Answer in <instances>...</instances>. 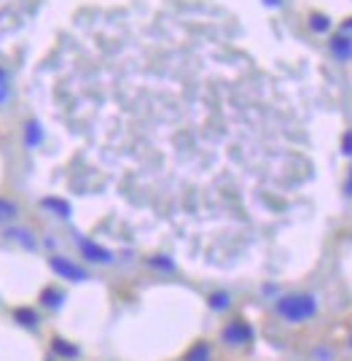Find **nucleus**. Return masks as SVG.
Segmentation results:
<instances>
[{"mask_svg":"<svg viewBox=\"0 0 352 361\" xmlns=\"http://www.w3.org/2000/svg\"><path fill=\"white\" fill-rule=\"evenodd\" d=\"M186 361H213V351L210 342H193L186 353Z\"/></svg>","mask_w":352,"mask_h":361,"instance_id":"obj_14","label":"nucleus"},{"mask_svg":"<svg viewBox=\"0 0 352 361\" xmlns=\"http://www.w3.org/2000/svg\"><path fill=\"white\" fill-rule=\"evenodd\" d=\"M339 30H342V33H347V35H352V17H347V19L339 25Z\"/></svg>","mask_w":352,"mask_h":361,"instance_id":"obj_20","label":"nucleus"},{"mask_svg":"<svg viewBox=\"0 0 352 361\" xmlns=\"http://www.w3.org/2000/svg\"><path fill=\"white\" fill-rule=\"evenodd\" d=\"M274 313L285 321V324H307L312 318H318L320 313V296L312 292H290L280 294L274 299Z\"/></svg>","mask_w":352,"mask_h":361,"instance_id":"obj_1","label":"nucleus"},{"mask_svg":"<svg viewBox=\"0 0 352 361\" xmlns=\"http://www.w3.org/2000/svg\"><path fill=\"white\" fill-rule=\"evenodd\" d=\"M40 205H43L46 210H51L54 216H60L62 221H67V219L73 216V205H70L67 199H62V197H43V199H40Z\"/></svg>","mask_w":352,"mask_h":361,"instance_id":"obj_7","label":"nucleus"},{"mask_svg":"<svg viewBox=\"0 0 352 361\" xmlns=\"http://www.w3.org/2000/svg\"><path fill=\"white\" fill-rule=\"evenodd\" d=\"M14 321L22 329H38L40 327V316L32 307H16L14 310Z\"/></svg>","mask_w":352,"mask_h":361,"instance_id":"obj_11","label":"nucleus"},{"mask_svg":"<svg viewBox=\"0 0 352 361\" xmlns=\"http://www.w3.org/2000/svg\"><path fill=\"white\" fill-rule=\"evenodd\" d=\"M207 307L213 310V313H224V310H228L231 307V294L228 292H213V294L207 296Z\"/></svg>","mask_w":352,"mask_h":361,"instance_id":"obj_13","label":"nucleus"},{"mask_svg":"<svg viewBox=\"0 0 352 361\" xmlns=\"http://www.w3.org/2000/svg\"><path fill=\"white\" fill-rule=\"evenodd\" d=\"M49 267H51L54 275H60L62 281H70V283H84V281H89V270H84L81 264H75L73 259H67V256H60V254L49 259Z\"/></svg>","mask_w":352,"mask_h":361,"instance_id":"obj_2","label":"nucleus"},{"mask_svg":"<svg viewBox=\"0 0 352 361\" xmlns=\"http://www.w3.org/2000/svg\"><path fill=\"white\" fill-rule=\"evenodd\" d=\"M51 351H54V356H60V359H78V356H81V348L73 345V342H67V340H62V337H54V340H51Z\"/></svg>","mask_w":352,"mask_h":361,"instance_id":"obj_10","label":"nucleus"},{"mask_svg":"<svg viewBox=\"0 0 352 361\" xmlns=\"http://www.w3.org/2000/svg\"><path fill=\"white\" fill-rule=\"evenodd\" d=\"M145 264L148 267H154V270H159V272H175V262L169 259V256H148L145 259Z\"/></svg>","mask_w":352,"mask_h":361,"instance_id":"obj_16","label":"nucleus"},{"mask_svg":"<svg viewBox=\"0 0 352 361\" xmlns=\"http://www.w3.org/2000/svg\"><path fill=\"white\" fill-rule=\"evenodd\" d=\"M339 151H342L344 157H352V130L342 132V138H339Z\"/></svg>","mask_w":352,"mask_h":361,"instance_id":"obj_18","label":"nucleus"},{"mask_svg":"<svg viewBox=\"0 0 352 361\" xmlns=\"http://www.w3.org/2000/svg\"><path fill=\"white\" fill-rule=\"evenodd\" d=\"M5 237L14 240V243H19V245L27 248V251H35V248H38L35 234H32L30 230H25V227H8V230H5Z\"/></svg>","mask_w":352,"mask_h":361,"instance_id":"obj_8","label":"nucleus"},{"mask_svg":"<svg viewBox=\"0 0 352 361\" xmlns=\"http://www.w3.org/2000/svg\"><path fill=\"white\" fill-rule=\"evenodd\" d=\"M43 140H46V132H43V124L38 122V119H30L27 124H25V146L27 149H38V146H43Z\"/></svg>","mask_w":352,"mask_h":361,"instance_id":"obj_6","label":"nucleus"},{"mask_svg":"<svg viewBox=\"0 0 352 361\" xmlns=\"http://www.w3.org/2000/svg\"><path fill=\"white\" fill-rule=\"evenodd\" d=\"M328 52L336 63H350L352 60V35L347 33H333L328 38Z\"/></svg>","mask_w":352,"mask_h":361,"instance_id":"obj_5","label":"nucleus"},{"mask_svg":"<svg viewBox=\"0 0 352 361\" xmlns=\"http://www.w3.org/2000/svg\"><path fill=\"white\" fill-rule=\"evenodd\" d=\"M46 361H54V359H46Z\"/></svg>","mask_w":352,"mask_h":361,"instance_id":"obj_24","label":"nucleus"},{"mask_svg":"<svg viewBox=\"0 0 352 361\" xmlns=\"http://www.w3.org/2000/svg\"><path fill=\"white\" fill-rule=\"evenodd\" d=\"M315 359H318V361H328V359H331V351H315Z\"/></svg>","mask_w":352,"mask_h":361,"instance_id":"obj_22","label":"nucleus"},{"mask_svg":"<svg viewBox=\"0 0 352 361\" xmlns=\"http://www.w3.org/2000/svg\"><path fill=\"white\" fill-rule=\"evenodd\" d=\"M350 348H352V337H350Z\"/></svg>","mask_w":352,"mask_h":361,"instance_id":"obj_23","label":"nucleus"},{"mask_svg":"<svg viewBox=\"0 0 352 361\" xmlns=\"http://www.w3.org/2000/svg\"><path fill=\"white\" fill-rule=\"evenodd\" d=\"M342 192H344V199H352V167L347 170V178H344V186H342Z\"/></svg>","mask_w":352,"mask_h":361,"instance_id":"obj_19","label":"nucleus"},{"mask_svg":"<svg viewBox=\"0 0 352 361\" xmlns=\"http://www.w3.org/2000/svg\"><path fill=\"white\" fill-rule=\"evenodd\" d=\"M221 340L226 345H234V348H242V345H250L256 340V329L245 321H228L221 331Z\"/></svg>","mask_w":352,"mask_h":361,"instance_id":"obj_4","label":"nucleus"},{"mask_svg":"<svg viewBox=\"0 0 352 361\" xmlns=\"http://www.w3.org/2000/svg\"><path fill=\"white\" fill-rule=\"evenodd\" d=\"M261 3H263L266 8H280V6L285 3V0H261Z\"/></svg>","mask_w":352,"mask_h":361,"instance_id":"obj_21","label":"nucleus"},{"mask_svg":"<svg viewBox=\"0 0 352 361\" xmlns=\"http://www.w3.org/2000/svg\"><path fill=\"white\" fill-rule=\"evenodd\" d=\"M8 98H11V78H8L5 67H0V105L8 102Z\"/></svg>","mask_w":352,"mask_h":361,"instance_id":"obj_17","label":"nucleus"},{"mask_svg":"<svg viewBox=\"0 0 352 361\" xmlns=\"http://www.w3.org/2000/svg\"><path fill=\"white\" fill-rule=\"evenodd\" d=\"M16 216H19V205H16L14 199L0 197V224H8V221H14Z\"/></svg>","mask_w":352,"mask_h":361,"instance_id":"obj_15","label":"nucleus"},{"mask_svg":"<svg viewBox=\"0 0 352 361\" xmlns=\"http://www.w3.org/2000/svg\"><path fill=\"white\" fill-rule=\"evenodd\" d=\"M309 30L315 35L331 33L333 30V19L328 14H322V11H315V14H309Z\"/></svg>","mask_w":352,"mask_h":361,"instance_id":"obj_12","label":"nucleus"},{"mask_svg":"<svg viewBox=\"0 0 352 361\" xmlns=\"http://www.w3.org/2000/svg\"><path fill=\"white\" fill-rule=\"evenodd\" d=\"M38 302H40L43 307H49V310H60L64 305V292L54 289V286H46V289L40 292V296H38Z\"/></svg>","mask_w":352,"mask_h":361,"instance_id":"obj_9","label":"nucleus"},{"mask_svg":"<svg viewBox=\"0 0 352 361\" xmlns=\"http://www.w3.org/2000/svg\"><path fill=\"white\" fill-rule=\"evenodd\" d=\"M75 245H78V251H81V256H84L86 262L113 264V251L105 248V245H99V243H95V240L86 237V234H75Z\"/></svg>","mask_w":352,"mask_h":361,"instance_id":"obj_3","label":"nucleus"}]
</instances>
